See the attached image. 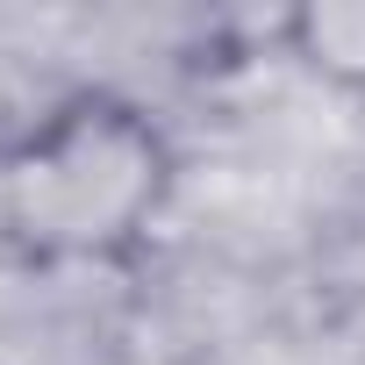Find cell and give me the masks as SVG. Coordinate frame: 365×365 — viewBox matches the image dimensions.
Segmentation results:
<instances>
[{
	"label": "cell",
	"instance_id": "obj_1",
	"mask_svg": "<svg viewBox=\"0 0 365 365\" xmlns=\"http://www.w3.org/2000/svg\"><path fill=\"white\" fill-rule=\"evenodd\" d=\"M172 194L165 129L115 93L51 108L0 158V222L36 258H115Z\"/></svg>",
	"mask_w": 365,
	"mask_h": 365
},
{
	"label": "cell",
	"instance_id": "obj_2",
	"mask_svg": "<svg viewBox=\"0 0 365 365\" xmlns=\"http://www.w3.org/2000/svg\"><path fill=\"white\" fill-rule=\"evenodd\" d=\"M279 36L308 79L336 93H365V0H301L279 22Z\"/></svg>",
	"mask_w": 365,
	"mask_h": 365
}]
</instances>
